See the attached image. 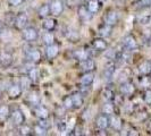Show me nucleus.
Returning a JSON list of instances; mask_svg holds the SVG:
<instances>
[{
  "label": "nucleus",
  "instance_id": "f257e3e1",
  "mask_svg": "<svg viewBox=\"0 0 151 136\" xmlns=\"http://www.w3.org/2000/svg\"><path fill=\"white\" fill-rule=\"evenodd\" d=\"M22 37L26 42H34L39 39V31L34 26H26L22 30Z\"/></svg>",
  "mask_w": 151,
  "mask_h": 136
},
{
  "label": "nucleus",
  "instance_id": "f03ea898",
  "mask_svg": "<svg viewBox=\"0 0 151 136\" xmlns=\"http://www.w3.org/2000/svg\"><path fill=\"white\" fill-rule=\"evenodd\" d=\"M10 119L13 121V124L18 127L25 122V116L19 108H15L13 110L10 109Z\"/></svg>",
  "mask_w": 151,
  "mask_h": 136
},
{
  "label": "nucleus",
  "instance_id": "7ed1b4c3",
  "mask_svg": "<svg viewBox=\"0 0 151 136\" xmlns=\"http://www.w3.org/2000/svg\"><path fill=\"white\" fill-rule=\"evenodd\" d=\"M23 93V87L21 86V84L18 83H13L9 85L7 90L8 98L10 100H17L18 98H21Z\"/></svg>",
  "mask_w": 151,
  "mask_h": 136
},
{
  "label": "nucleus",
  "instance_id": "20e7f679",
  "mask_svg": "<svg viewBox=\"0 0 151 136\" xmlns=\"http://www.w3.org/2000/svg\"><path fill=\"white\" fill-rule=\"evenodd\" d=\"M110 126V117L107 113H100L96 119V127L100 130H106Z\"/></svg>",
  "mask_w": 151,
  "mask_h": 136
},
{
  "label": "nucleus",
  "instance_id": "39448f33",
  "mask_svg": "<svg viewBox=\"0 0 151 136\" xmlns=\"http://www.w3.org/2000/svg\"><path fill=\"white\" fill-rule=\"evenodd\" d=\"M27 24H29V17L26 15V13L21 11V13H18V14L16 15L14 26H15L17 30H19V31L24 30V29L27 26Z\"/></svg>",
  "mask_w": 151,
  "mask_h": 136
},
{
  "label": "nucleus",
  "instance_id": "423d86ee",
  "mask_svg": "<svg viewBox=\"0 0 151 136\" xmlns=\"http://www.w3.org/2000/svg\"><path fill=\"white\" fill-rule=\"evenodd\" d=\"M50 13L53 16H60L64 11V2L63 0H51L50 4Z\"/></svg>",
  "mask_w": 151,
  "mask_h": 136
},
{
  "label": "nucleus",
  "instance_id": "0eeeda50",
  "mask_svg": "<svg viewBox=\"0 0 151 136\" xmlns=\"http://www.w3.org/2000/svg\"><path fill=\"white\" fill-rule=\"evenodd\" d=\"M119 90H121V93L123 95L131 97V95H133L134 92H135V85H134L133 82H131V81H126V82H124V83L121 84Z\"/></svg>",
  "mask_w": 151,
  "mask_h": 136
},
{
  "label": "nucleus",
  "instance_id": "6e6552de",
  "mask_svg": "<svg viewBox=\"0 0 151 136\" xmlns=\"http://www.w3.org/2000/svg\"><path fill=\"white\" fill-rule=\"evenodd\" d=\"M118 19H119V15L116 10H108L107 14L104 17V21L106 24L110 25V26H115L117 23H118Z\"/></svg>",
  "mask_w": 151,
  "mask_h": 136
},
{
  "label": "nucleus",
  "instance_id": "1a4fd4ad",
  "mask_svg": "<svg viewBox=\"0 0 151 136\" xmlns=\"http://www.w3.org/2000/svg\"><path fill=\"white\" fill-rule=\"evenodd\" d=\"M26 59L30 61L31 64H39V62H41L42 54L38 49H30L26 52Z\"/></svg>",
  "mask_w": 151,
  "mask_h": 136
},
{
  "label": "nucleus",
  "instance_id": "9d476101",
  "mask_svg": "<svg viewBox=\"0 0 151 136\" xmlns=\"http://www.w3.org/2000/svg\"><path fill=\"white\" fill-rule=\"evenodd\" d=\"M77 16L82 22H88L92 18V14L89 11L86 5H81L77 8Z\"/></svg>",
  "mask_w": 151,
  "mask_h": 136
},
{
  "label": "nucleus",
  "instance_id": "9b49d317",
  "mask_svg": "<svg viewBox=\"0 0 151 136\" xmlns=\"http://www.w3.org/2000/svg\"><path fill=\"white\" fill-rule=\"evenodd\" d=\"M58 53H59V45L57 44V43L47 45V48H45V57L49 60L55 59L58 56Z\"/></svg>",
  "mask_w": 151,
  "mask_h": 136
},
{
  "label": "nucleus",
  "instance_id": "f8f14e48",
  "mask_svg": "<svg viewBox=\"0 0 151 136\" xmlns=\"http://www.w3.org/2000/svg\"><path fill=\"white\" fill-rule=\"evenodd\" d=\"M73 57L78 61L85 60L88 58H91V51L89 49H86V48H80L77 50H74Z\"/></svg>",
  "mask_w": 151,
  "mask_h": 136
},
{
  "label": "nucleus",
  "instance_id": "ddd939ff",
  "mask_svg": "<svg viewBox=\"0 0 151 136\" xmlns=\"http://www.w3.org/2000/svg\"><path fill=\"white\" fill-rule=\"evenodd\" d=\"M33 113L34 116H37L39 119H45L49 118V110L45 106L38 105V106L33 107Z\"/></svg>",
  "mask_w": 151,
  "mask_h": 136
},
{
  "label": "nucleus",
  "instance_id": "4468645a",
  "mask_svg": "<svg viewBox=\"0 0 151 136\" xmlns=\"http://www.w3.org/2000/svg\"><path fill=\"white\" fill-rule=\"evenodd\" d=\"M14 62V57L10 52H5L2 54V57L0 58V67L2 69H8L9 67H12Z\"/></svg>",
  "mask_w": 151,
  "mask_h": 136
},
{
  "label": "nucleus",
  "instance_id": "2eb2a0df",
  "mask_svg": "<svg viewBox=\"0 0 151 136\" xmlns=\"http://www.w3.org/2000/svg\"><path fill=\"white\" fill-rule=\"evenodd\" d=\"M123 45L126 48V49H129V50H134L137 48V41H136V39L134 35H132V34H127L125 38L123 39Z\"/></svg>",
  "mask_w": 151,
  "mask_h": 136
},
{
  "label": "nucleus",
  "instance_id": "dca6fc26",
  "mask_svg": "<svg viewBox=\"0 0 151 136\" xmlns=\"http://www.w3.org/2000/svg\"><path fill=\"white\" fill-rule=\"evenodd\" d=\"M92 47L94 50H97L99 52H102V51H106L108 44L104 38H96L92 41Z\"/></svg>",
  "mask_w": 151,
  "mask_h": 136
},
{
  "label": "nucleus",
  "instance_id": "f3484780",
  "mask_svg": "<svg viewBox=\"0 0 151 136\" xmlns=\"http://www.w3.org/2000/svg\"><path fill=\"white\" fill-rule=\"evenodd\" d=\"M80 67H81V69L83 70L84 73L85 72H93L96 69V62L91 58H88L85 60L80 61Z\"/></svg>",
  "mask_w": 151,
  "mask_h": 136
},
{
  "label": "nucleus",
  "instance_id": "a211bd4d",
  "mask_svg": "<svg viewBox=\"0 0 151 136\" xmlns=\"http://www.w3.org/2000/svg\"><path fill=\"white\" fill-rule=\"evenodd\" d=\"M72 100H73V105H74V109H78L83 106L84 103V95L78 91V92H74L72 95Z\"/></svg>",
  "mask_w": 151,
  "mask_h": 136
},
{
  "label": "nucleus",
  "instance_id": "6ab92c4d",
  "mask_svg": "<svg viewBox=\"0 0 151 136\" xmlns=\"http://www.w3.org/2000/svg\"><path fill=\"white\" fill-rule=\"evenodd\" d=\"M98 32H99V35L101 38H109L111 35V33H113V26H110V25H108L106 23H104L102 25L99 26Z\"/></svg>",
  "mask_w": 151,
  "mask_h": 136
},
{
  "label": "nucleus",
  "instance_id": "aec40b11",
  "mask_svg": "<svg viewBox=\"0 0 151 136\" xmlns=\"http://www.w3.org/2000/svg\"><path fill=\"white\" fill-rule=\"evenodd\" d=\"M139 72L140 74L143 76L150 75L151 73V61L150 60H144L139 65Z\"/></svg>",
  "mask_w": 151,
  "mask_h": 136
},
{
  "label": "nucleus",
  "instance_id": "412c9836",
  "mask_svg": "<svg viewBox=\"0 0 151 136\" xmlns=\"http://www.w3.org/2000/svg\"><path fill=\"white\" fill-rule=\"evenodd\" d=\"M86 7L91 14H96L101 8V1L100 0H89L86 4Z\"/></svg>",
  "mask_w": 151,
  "mask_h": 136
},
{
  "label": "nucleus",
  "instance_id": "4be33fe9",
  "mask_svg": "<svg viewBox=\"0 0 151 136\" xmlns=\"http://www.w3.org/2000/svg\"><path fill=\"white\" fill-rule=\"evenodd\" d=\"M57 27V21L55 18H45V21L42 22V29L45 31H51L52 32Z\"/></svg>",
  "mask_w": 151,
  "mask_h": 136
},
{
  "label": "nucleus",
  "instance_id": "5701e85b",
  "mask_svg": "<svg viewBox=\"0 0 151 136\" xmlns=\"http://www.w3.org/2000/svg\"><path fill=\"white\" fill-rule=\"evenodd\" d=\"M110 126L115 130H121L122 127H123V121H122V119L117 115H115V113L110 116Z\"/></svg>",
  "mask_w": 151,
  "mask_h": 136
},
{
  "label": "nucleus",
  "instance_id": "b1692460",
  "mask_svg": "<svg viewBox=\"0 0 151 136\" xmlns=\"http://www.w3.org/2000/svg\"><path fill=\"white\" fill-rule=\"evenodd\" d=\"M49 15H51L49 4H43V5H41L38 9V16L39 17H40L41 19H45V18H47Z\"/></svg>",
  "mask_w": 151,
  "mask_h": 136
},
{
  "label": "nucleus",
  "instance_id": "393cba45",
  "mask_svg": "<svg viewBox=\"0 0 151 136\" xmlns=\"http://www.w3.org/2000/svg\"><path fill=\"white\" fill-rule=\"evenodd\" d=\"M93 81H94V73L93 72H85L81 77L82 85H92Z\"/></svg>",
  "mask_w": 151,
  "mask_h": 136
},
{
  "label": "nucleus",
  "instance_id": "a878e982",
  "mask_svg": "<svg viewBox=\"0 0 151 136\" xmlns=\"http://www.w3.org/2000/svg\"><path fill=\"white\" fill-rule=\"evenodd\" d=\"M10 117V107L7 105H1L0 106V119L6 120Z\"/></svg>",
  "mask_w": 151,
  "mask_h": 136
},
{
  "label": "nucleus",
  "instance_id": "bb28decb",
  "mask_svg": "<svg viewBox=\"0 0 151 136\" xmlns=\"http://www.w3.org/2000/svg\"><path fill=\"white\" fill-rule=\"evenodd\" d=\"M27 102L33 107L40 105V99H39L38 93L37 92H30L27 94Z\"/></svg>",
  "mask_w": 151,
  "mask_h": 136
},
{
  "label": "nucleus",
  "instance_id": "cd10ccee",
  "mask_svg": "<svg viewBox=\"0 0 151 136\" xmlns=\"http://www.w3.org/2000/svg\"><path fill=\"white\" fill-rule=\"evenodd\" d=\"M32 132H33V134H34V135L45 136V135H47V132H48V129H45V127H42V126H41L39 122H37V124H34V125H33Z\"/></svg>",
  "mask_w": 151,
  "mask_h": 136
},
{
  "label": "nucleus",
  "instance_id": "c85d7f7f",
  "mask_svg": "<svg viewBox=\"0 0 151 136\" xmlns=\"http://www.w3.org/2000/svg\"><path fill=\"white\" fill-rule=\"evenodd\" d=\"M15 18H16V15L13 11H8V13L5 14L4 24H6L7 26H14V24H15Z\"/></svg>",
  "mask_w": 151,
  "mask_h": 136
},
{
  "label": "nucleus",
  "instance_id": "c756f323",
  "mask_svg": "<svg viewBox=\"0 0 151 136\" xmlns=\"http://www.w3.org/2000/svg\"><path fill=\"white\" fill-rule=\"evenodd\" d=\"M27 77L30 78V81L32 83H37L39 81V72L37 68L32 67L27 70Z\"/></svg>",
  "mask_w": 151,
  "mask_h": 136
},
{
  "label": "nucleus",
  "instance_id": "7c9ffc66",
  "mask_svg": "<svg viewBox=\"0 0 151 136\" xmlns=\"http://www.w3.org/2000/svg\"><path fill=\"white\" fill-rule=\"evenodd\" d=\"M42 40H43V43L45 45L52 44V43H55V35L51 31H47L42 37Z\"/></svg>",
  "mask_w": 151,
  "mask_h": 136
},
{
  "label": "nucleus",
  "instance_id": "2f4dec72",
  "mask_svg": "<svg viewBox=\"0 0 151 136\" xmlns=\"http://www.w3.org/2000/svg\"><path fill=\"white\" fill-rule=\"evenodd\" d=\"M101 97H102V99H104L106 102L107 101H113L114 98H115V93H114L113 90H110V89L106 87V89H104V90H102Z\"/></svg>",
  "mask_w": 151,
  "mask_h": 136
},
{
  "label": "nucleus",
  "instance_id": "473e14b6",
  "mask_svg": "<svg viewBox=\"0 0 151 136\" xmlns=\"http://www.w3.org/2000/svg\"><path fill=\"white\" fill-rule=\"evenodd\" d=\"M102 112L107 113L109 116L115 113V107H114V103L111 101H107L106 103L102 106Z\"/></svg>",
  "mask_w": 151,
  "mask_h": 136
},
{
  "label": "nucleus",
  "instance_id": "72a5a7b5",
  "mask_svg": "<svg viewBox=\"0 0 151 136\" xmlns=\"http://www.w3.org/2000/svg\"><path fill=\"white\" fill-rule=\"evenodd\" d=\"M18 132H19V135H24V136H29L33 134L32 128H31L29 125H26L25 122L23 125H21V126H18Z\"/></svg>",
  "mask_w": 151,
  "mask_h": 136
},
{
  "label": "nucleus",
  "instance_id": "f704fd0d",
  "mask_svg": "<svg viewBox=\"0 0 151 136\" xmlns=\"http://www.w3.org/2000/svg\"><path fill=\"white\" fill-rule=\"evenodd\" d=\"M63 107L66 109V110H70V109H74V105H73V100L70 95H66L65 98L63 99Z\"/></svg>",
  "mask_w": 151,
  "mask_h": 136
},
{
  "label": "nucleus",
  "instance_id": "c9c22d12",
  "mask_svg": "<svg viewBox=\"0 0 151 136\" xmlns=\"http://www.w3.org/2000/svg\"><path fill=\"white\" fill-rule=\"evenodd\" d=\"M114 73H115V66L113 64H109L106 67V69H105V78H107L108 81L111 79L114 76Z\"/></svg>",
  "mask_w": 151,
  "mask_h": 136
},
{
  "label": "nucleus",
  "instance_id": "e433bc0d",
  "mask_svg": "<svg viewBox=\"0 0 151 136\" xmlns=\"http://www.w3.org/2000/svg\"><path fill=\"white\" fill-rule=\"evenodd\" d=\"M143 101L145 105L151 106V89H147L143 93Z\"/></svg>",
  "mask_w": 151,
  "mask_h": 136
},
{
  "label": "nucleus",
  "instance_id": "4c0bfd02",
  "mask_svg": "<svg viewBox=\"0 0 151 136\" xmlns=\"http://www.w3.org/2000/svg\"><path fill=\"white\" fill-rule=\"evenodd\" d=\"M57 128H58V132L64 133V132H66V129H67V125H66V122L64 120H59L57 122Z\"/></svg>",
  "mask_w": 151,
  "mask_h": 136
},
{
  "label": "nucleus",
  "instance_id": "58836bf2",
  "mask_svg": "<svg viewBox=\"0 0 151 136\" xmlns=\"http://www.w3.org/2000/svg\"><path fill=\"white\" fill-rule=\"evenodd\" d=\"M38 122L42 126V127H45V129H49L50 127H51V124L48 121V118H45V119H39Z\"/></svg>",
  "mask_w": 151,
  "mask_h": 136
},
{
  "label": "nucleus",
  "instance_id": "ea45409f",
  "mask_svg": "<svg viewBox=\"0 0 151 136\" xmlns=\"http://www.w3.org/2000/svg\"><path fill=\"white\" fill-rule=\"evenodd\" d=\"M137 5H139V7L140 8L150 7L151 0H139V1H137Z\"/></svg>",
  "mask_w": 151,
  "mask_h": 136
},
{
  "label": "nucleus",
  "instance_id": "a19ab883",
  "mask_svg": "<svg viewBox=\"0 0 151 136\" xmlns=\"http://www.w3.org/2000/svg\"><path fill=\"white\" fill-rule=\"evenodd\" d=\"M7 2L8 5L12 6V7H18L24 2V0H7Z\"/></svg>",
  "mask_w": 151,
  "mask_h": 136
},
{
  "label": "nucleus",
  "instance_id": "79ce46f5",
  "mask_svg": "<svg viewBox=\"0 0 151 136\" xmlns=\"http://www.w3.org/2000/svg\"><path fill=\"white\" fill-rule=\"evenodd\" d=\"M129 132H131V133H127V135H135V136H137V135H139V133H137V132H136L135 129H131V130H129Z\"/></svg>",
  "mask_w": 151,
  "mask_h": 136
},
{
  "label": "nucleus",
  "instance_id": "37998d69",
  "mask_svg": "<svg viewBox=\"0 0 151 136\" xmlns=\"http://www.w3.org/2000/svg\"><path fill=\"white\" fill-rule=\"evenodd\" d=\"M4 27H5V24H4V22L0 19V34L2 33V31H4Z\"/></svg>",
  "mask_w": 151,
  "mask_h": 136
},
{
  "label": "nucleus",
  "instance_id": "c03bdc74",
  "mask_svg": "<svg viewBox=\"0 0 151 136\" xmlns=\"http://www.w3.org/2000/svg\"><path fill=\"white\" fill-rule=\"evenodd\" d=\"M149 127L151 128V120H150V122H149Z\"/></svg>",
  "mask_w": 151,
  "mask_h": 136
},
{
  "label": "nucleus",
  "instance_id": "a18cd8bd",
  "mask_svg": "<svg viewBox=\"0 0 151 136\" xmlns=\"http://www.w3.org/2000/svg\"><path fill=\"white\" fill-rule=\"evenodd\" d=\"M100 1H101V2H104V1H106V0H100Z\"/></svg>",
  "mask_w": 151,
  "mask_h": 136
},
{
  "label": "nucleus",
  "instance_id": "49530a36",
  "mask_svg": "<svg viewBox=\"0 0 151 136\" xmlns=\"http://www.w3.org/2000/svg\"><path fill=\"white\" fill-rule=\"evenodd\" d=\"M0 56H1V50H0Z\"/></svg>",
  "mask_w": 151,
  "mask_h": 136
},
{
  "label": "nucleus",
  "instance_id": "de8ad7c7",
  "mask_svg": "<svg viewBox=\"0 0 151 136\" xmlns=\"http://www.w3.org/2000/svg\"><path fill=\"white\" fill-rule=\"evenodd\" d=\"M0 7H1V4H0Z\"/></svg>",
  "mask_w": 151,
  "mask_h": 136
},
{
  "label": "nucleus",
  "instance_id": "09e8293b",
  "mask_svg": "<svg viewBox=\"0 0 151 136\" xmlns=\"http://www.w3.org/2000/svg\"><path fill=\"white\" fill-rule=\"evenodd\" d=\"M150 74H151V73H150Z\"/></svg>",
  "mask_w": 151,
  "mask_h": 136
}]
</instances>
